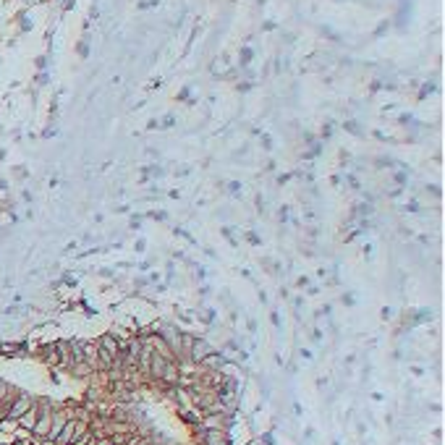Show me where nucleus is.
Returning a JSON list of instances; mask_svg holds the SVG:
<instances>
[{"label": "nucleus", "mask_w": 445, "mask_h": 445, "mask_svg": "<svg viewBox=\"0 0 445 445\" xmlns=\"http://www.w3.org/2000/svg\"><path fill=\"white\" fill-rule=\"evenodd\" d=\"M100 354H103V359L108 361V364H113L115 356H118V343H115V338L105 335L103 343H100Z\"/></svg>", "instance_id": "nucleus-2"}, {"label": "nucleus", "mask_w": 445, "mask_h": 445, "mask_svg": "<svg viewBox=\"0 0 445 445\" xmlns=\"http://www.w3.org/2000/svg\"><path fill=\"white\" fill-rule=\"evenodd\" d=\"M66 422H68V419H66V416H63V414H55V416H53V422H50L48 440H55V438H58V435H60V430H63V424H66Z\"/></svg>", "instance_id": "nucleus-4"}, {"label": "nucleus", "mask_w": 445, "mask_h": 445, "mask_svg": "<svg viewBox=\"0 0 445 445\" xmlns=\"http://www.w3.org/2000/svg\"><path fill=\"white\" fill-rule=\"evenodd\" d=\"M50 422H53V416H50V414H45L42 419H37L34 432H37V435H42V438H48V432H50Z\"/></svg>", "instance_id": "nucleus-6"}, {"label": "nucleus", "mask_w": 445, "mask_h": 445, "mask_svg": "<svg viewBox=\"0 0 445 445\" xmlns=\"http://www.w3.org/2000/svg\"><path fill=\"white\" fill-rule=\"evenodd\" d=\"M84 430H87V427H84L81 422H66V424H63V430H60V435H58L55 440L63 443V445H71V440L79 438V435L84 432Z\"/></svg>", "instance_id": "nucleus-1"}, {"label": "nucleus", "mask_w": 445, "mask_h": 445, "mask_svg": "<svg viewBox=\"0 0 445 445\" xmlns=\"http://www.w3.org/2000/svg\"><path fill=\"white\" fill-rule=\"evenodd\" d=\"M32 406H34V403H32V398H29V395H18V398H16V403L11 406V419H18V416H21L26 409H32Z\"/></svg>", "instance_id": "nucleus-3"}, {"label": "nucleus", "mask_w": 445, "mask_h": 445, "mask_svg": "<svg viewBox=\"0 0 445 445\" xmlns=\"http://www.w3.org/2000/svg\"><path fill=\"white\" fill-rule=\"evenodd\" d=\"M18 424H21L24 430H34V424H37V409L32 406V409H26L21 416H18Z\"/></svg>", "instance_id": "nucleus-5"}, {"label": "nucleus", "mask_w": 445, "mask_h": 445, "mask_svg": "<svg viewBox=\"0 0 445 445\" xmlns=\"http://www.w3.org/2000/svg\"><path fill=\"white\" fill-rule=\"evenodd\" d=\"M207 351H210V346H207V343H202V340H197V343H194V359H197V361H202V359H205V356H207Z\"/></svg>", "instance_id": "nucleus-7"}, {"label": "nucleus", "mask_w": 445, "mask_h": 445, "mask_svg": "<svg viewBox=\"0 0 445 445\" xmlns=\"http://www.w3.org/2000/svg\"><path fill=\"white\" fill-rule=\"evenodd\" d=\"M5 395H8V385H5V383H0V401H3Z\"/></svg>", "instance_id": "nucleus-8"}]
</instances>
